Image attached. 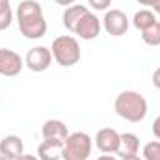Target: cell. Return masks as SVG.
<instances>
[{
  "label": "cell",
  "instance_id": "cell-1",
  "mask_svg": "<svg viewBox=\"0 0 160 160\" xmlns=\"http://www.w3.org/2000/svg\"><path fill=\"white\" fill-rule=\"evenodd\" d=\"M19 30L26 39H41L47 34V21L43 17V8L36 0H22L17 8Z\"/></svg>",
  "mask_w": 160,
  "mask_h": 160
},
{
  "label": "cell",
  "instance_id": "cell-2",
  "mask_svg": "<svg viewBox=\"0 0 160 160\" xmlns=\"http://www.w3.org/2000/svg\"><path fill=\"white\" fill-rule=\"evenodd\" d=\"M116 114L130 123H140L147 116V101L138 91H121L114 102Z\"/></svg>",
  "mask_w": 160,
  "mask_h": 160
},
{
  "label": "cell",
  "instance_id": "cell-3",
  "mask_svg": "<svg viewBox=\"0 0 160 160\" xmlns=\"http://www.w3.org/2000/svg\"><path fill=\"white\" fill-rule=\"evenodd\" d=\"M52 58L62 67H73L80 62V45L73 36H60L52 41Z\"/></svg>",
  "mask_w": 160,
  "mask_h": 160
},
{
  "label": "cell",
  "instance_id": "cell-4",
  "mask_svg": "<svg viewBox=\"0 0 160 160\" xmlns=\"http://www.w3.org/2000/svg\"><path fill=\"white\" fill-rule=\"evenodd\" d=\"M91 136L86 132H73L67 136L63 147H62V158L63 160H88L91 155Z\"/></svg>",
  "mask_w": 160,
  "mask_h": 160
},
{
  "label": "cell",
  "instance_id": "cell-5",
  "mask_svg": "<svg viewBox=\"0 0 160 160\" xmlns=\"http://www.w3.org/2000/svg\"><path fill=\"white\" fill-rule=\"evenodd\" d=\"M41 134H43V142L50 143V145H56V147H63L67 136H69V130H67V125L60 119H48L45 121L43 128H41Z\"/></svg>",
  "mask_w": 160,
  "mask_h": 160
},
{
  "label": "cell",
  "instance_id": "cell-6",
  "mask_svg": "<svg viewBox=\"0 0 160 160\" xmlns=\"http://www.w3.org/2000/svg\"><path fill=\"white\" fill-rule=\"evenodd\" d=\"M52 52L50 48L47 47H34L26 52V58H24V65L32 71V73H43L50 67V62H52Z\"/></svg>",
  "mask_w": 160,
  "mask_h": 160
},
{
  "label": "cell",
  "instance_id": "cell-7",
  "mask_svg": "<svg viewBox=\"0 0 160 160\" xmlns=\"http://www.w3.org/2000/svg\"><path fill=\"white\" fill-rule=\"evenodd\" d=\"M102 26L110 36L119 38V36H125L128 30V19L121 9H110V11H106V15L102 19Z\"/></svg>",
  "mask_w": 160,
  "mask_h": 160
},
{
  "label": "cell",
  "instance_id": "cell-8",
  "mask_svg": "<svg viewBox=\"0 0 160 160\" xmlns=\"http://www.w3.org/2000/svg\"><path fill=\"white\" fill-rule=\"evenodd\" d=\"M24 67V60L9 48H0V75L2 77H17Z\"/></svg>",
  "mask_w": 160,
  "mask_h": 160
},
{
  "label": "cell",
  "instance_id": "cell-9",
  "mask_svg": "<svg viewBox=\"0 0 160 160\" xmlns=\"http://www.w3.org/2000/svg\"><path fill=\"white\" fill-rule=\"evenodd\" d=\"M119 132L116 128H101L97 134H95V145L101 153L104 155H114L118 153L119 149Z\"/></svg>",
  "mask_w": 160,
  "mask_h": 160
},
{
  "label": "cell",
  "instance_id": "cell-10",
  "mask_svg": "<svg viewBox=\"0 0 160 160\" xmlns=\"http://www.w3.org/2000/svg\"><path fill=\"white\" fill-rule=\"evenodd\" d=\"M75 34L84 41H91V39H95V38H99V34H101V21H99L91 11H88V13L80 19Z\"/></svg>",
  "mask_w": 160,
  "mask_h": 160
},
{
  "label": "cell",
  "instance_id": "cell-11",
  "mask_svg": "<svg viewBox=\"0 0 160 160\" xmlns=\"http://www.w3.org/2000/svg\"><path fill=\"white\" fill-rule=\"evenodd\" d=\"M22 149H24V143L19 136L15 134H9V136H4L0 140V155L6 157L8 160H15L22 155Z\"/></svg>",
  "mask_w": 160,
  "mask_h": 160
},
{
  "label": "cell",
  "instance_id": "cell-12",
  "mask_svg": "<svg viewBox=\"0 0 160 160\" xmlns=\"http://www.w3.org/2000/svg\"><path fill=\"white\" fill-rule=\"evenodd\" d=\"M138 149H140V140L136 134L132 132H125L119 136V149L116 155H119L121 158H127V157H134L138 155Z\"/></svg>",
  "mask_w": 160,
  "mask_h": 160
},
{
  "label": "cell",
  "instance_id": "cell-13",
  "mask_svg": "<svg viewBox=\"0 0 160 160\" xmlns=\"http://www.w3.org/2000/svg\"><path fill=\"white\" fill-rule=\"evenodd\" d=\"M88 11H89V9H88L86 6H75V4L69 6V8H65V11H63V26H65L69 32L75 34L80 19H82Z\"/></svg>",
  "mask_w": 160,
  "mask_h": 160
},
{
  "label": "cell",
  "instance_id": "cell-14",
  "mask_svg": "<svg viewBox=\"0 0 160 160\" xmlns=\"http://www.w3.org/2000/svg\"><path fill=\"white\" fill-rule=\"evenodd\" d=\"M38 158L39 160H60L62 158V147L50 145L47 142H41L38 147Z\"/></svg>",
  "mask_w": 160,
  "mask_h": 160
},
{
  "label": "cell",
  "instance_id": "cell-15",
  "mask_svg": "<svg viewBox=\"0 0 160 160\" xmlns=\"http://www.w3.org/2000/svg\"><path fill=\"white\" fill-rule=\"evenodd\" d=\"M142 39L149 47H158L160 45V22H153L145 30H142Z\"/></svg>",
  "mask_w": 160,
  "mask_h": 160
},
{
  "label": "cell",
  "instance_id": "cell-16",
  "mask_svg": "<svg viewBox=\"0 0 160 160\" xmlns=\"http://www.w3.org/2000/svg\"><path fill=\"white\" fill-rule=\"evenodd\" d=\"M153 22H157V19H155V13L149 11V9H140V11H136V15H134V19H132V24H134L138 30H145V28L151 26Z\"/></svg>",
  "mask_w": 160,
  "mask_h": 160
},
{
  "label": "cell",
  "instance_id": "cell-17",
  "mask_svg": "<svg viewBox=\"0 0 160 160\" xmlns=\"http://www.w3.org/2000/svg\"><path fill=\"white\" fill-rule=\"evenodd\" d=\"M13 21V11L9 6V0H0V30L9 28Z\"/></svg>",
  "mask_w": 160,
  "mask_h": 160
},
{
  "label": "cell",
  "instance_id": "cell-18",
  "mask_svg": "<svg viewBox=\"0 0 160 160\" xmlns=\"http://www.w3.org/2000/svg\"><path fill=\"white\" fill-rule=\"evenodd\" d=\"M143 160H160V142H149L143 147Z\"/></svg>",
  "mask_w": 160,
  "mask_h": 160
},
{
  "label": "cell",
  "instance_id": "cell-19",
  "mask_svg": "<svg viewBox=\"0 0 160 160\" xmlns=\"http://www.w3.org/2000/svg\"><path fill=\"white\" fill-rule=\"evenodd\" d=\"M88 2H89V6H91L93 9H101V11L106 9V8L112 4V0H88Z\"/></svg>",
  "mask_w": 160,
  "mask_h": 160
},
{
  "label": "cell",
  "instance_id": "cell-20",
  "mask_svg": "<svg viewBox=\"0 0 160 160\" xmlns=\"http://www.w3.org/2000/svg\"><path fill=\"white\" fill-rule=\"evenodd\" d=\"M153 134H155V138L160 142V116L153 121Z\"/></svg>",
  "mask_w": 160,
  "mask_h": 160
},
{
  "label": "cell",
  "instance_id": "cell-21",
  "mask_svg": "<svg viewBox=\"0 0 160 160\" xmlns=\"http://www.w3.org/2000/svg\"><path fill=\"white\" fill-rule=\"evenodd\" d=\"M153 84H155V88L160 89V67H157L155 73H153Z\"/></svg>",
  "mask_w": 160,
  "mask_h": 160
},
{
  "label": "cell",
  "instance_id": "cell-22",
  "mask_svg": "<svg viewBox=\"0 0 160 160\" xmlns=\"http://www.w3.org/2000/svg\"><path fill=\"white\" fill-rule=\"evenodd\" d=\"M54 2H56V4H60V6H67V8H69V6H73L77 0H54Z\"/></svg>",
  "mask_w": 160,
  "mask_h": 160
},
{
  "label": "cell",
  "instance_id": "cell-23",
  "mask_svg": "<svg viewBox=\"0 0 160 160\" xmlns=\"http://www.w3.org/2000/svg\"><path fill=\"white\" fill-rule=\"evenodd\" d=\"M15 160H39L36 155H21L19 158H15Z\"/></svg>",
  "mask_w": 160,
  "mask_h": 160
},
{
  "label": "cell",
  "instance_id": "cell-24",
  "mask_svg": "<svg viewBox=\"0 0 160 160\" xmlns=\"http://www.w3.org/2000/svg\"><path fill=\"white\" fill-rule=\"evenodd\" d=\"M136 2H140L142 6H153V4H155L157 0H136Z\"/></svg>",
  "mask_w": 160,
  "mask_h": 160
},
{
  "label": "cell",
  "instance_id": "cell-25",
  "mask_svg": "<svg viewBox=\"0 0 160 160\" xmlns=\"http://www.w3.org/2000/svg\"><path fill=\"white\" fill-rule=\"evenodd\" d=\"M97 160H118L114 155H102V157H99Z\"/></svg>",
  "mask_w": 160,
  "mask_h": 160
},
{
  "label": "cell",
  "instance_id": "cell-26",
  "mask_svg": "<svg viewBox=\"0 0 160 160\" xmlns=\"http://www.w3.org/2000/svg\"><path fill=\"white\" fill-rule=\"evenodd\" d=\"M153 9H155L157 13H160V0H157V2L153 4Z\"/></svg>",
  "mask_w": 160,
  "mask_h": 160
},
{
  "label": "cell",
  "instance_id": "cell-27",
  "mask_svg": "<svg viewBox=\"0 0 160 160\" xmlns=\"http://www.w3.org/2000/svg\"><path fill=\"white\" fill-rule=\"evenodd\" d=\"M123 160H142L138 155H134V157H127V158H123Z\"/></svg>",
  "mask_w": 160,
  "mask_h": 160
},
{
  "label": "cell",
  "instance_id": "cell-28",
  "mask_svg": "<svg viewBox=\"0 0 160 160\" xmlns=\"http://www.w3.org/2000/svg\"><path fill=\"white\" fill-rule=\"evenodd\" d=\"M0 160H8V158H6V157H2V155H0Z\"/></svg>",
  "mask_w": 160,
  "mask_h": 160
}]
</instances>
